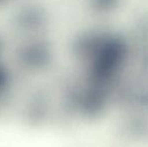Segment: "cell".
<instances>
[{
    "mask_svg": "<svg viewBox=\"0 0 148 147\" xmlns=\"http://www.w3.org/2000/svg\"><path fill=\"white\" fill-rule=\"evenodd\" d=\"M18 61L25 69L38 71L49 66L51 61V51L42 45H34L20 51Z\"/></svg>",
    "mask_w": 148,
    "mask_h": 147,
    "instance_id": "6da1fadb",
    "label": "cell"
},
{
    "mask_svg": "<svg viewBox=\"0 0 148 147\" xmlns=\"http://www.w3.org/2000/svg\"><path fill=\"white\" fill-rule=\"evenodd\" d=\"M10 84V75L8 70L0 64V97L7 91Z\"/></svg>",
    "mask_w": 148,
    "mask_h": 147,
    "instance_id": "7a4b0ae2",
    "label": "cell"
}]
</instances>
